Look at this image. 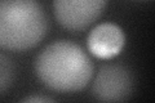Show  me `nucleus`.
Returning a JSON list of instances; mask_svg holds the SVG:
<instances>
[{"instance_id": "obj_6", "label": "nucleus", "mask_w": 155, "mask_h": 103, "mask_svg": "<svg viewBox=\"0 0 155 103\" xmlns=\"http://www.w3.org/2000/svg\"><path fill=\"white\" fill-rule=\"evenodd\" d=\"M16 80V66L7 54L0 52V95L4 94Z\"/></svg>"}, {"instance_id": "obj_5", "label": "nucleus", "mask_w": 155, "mask_h": 103, "mask_svg": "<svg viewBox=\"0 0 155 103\" xmlns=\"http://www.w3.org/2000/svg\"><path fill=\"white\" fill-rule=\"evenodd\" d=\"M87 43L94 56L109 60L120 53L125 44V36L118 24L105 22L97 24L89 32Z\"/></svg>"}, {"instance_id": "obj_3", "label": "nucleus", "mask_w": 155, "mask_h": 103, "mask_svg": "<svg viewBox=\"0 0 155 103\" xmlns=\"http://www.w3.org/2000/svg\"><path fill=\"white\" fill-rule=\"evenodd\" d=\"M133 76L125 66L107 63L100 68L92 85V95L100 102H124L133 93Z\"/></svg>"}, {"instance_id": "obj_1", "label": "nucleus", "mask_w": 155, "mask_h": 103, "mask_svg": "<svg viewBox=\"0 0 155 103\" xmlns=\"http://www.w3.org/2000/svg\"><path fill=\"white\" fill-rule=\"evenodd\" d=\"M35 73L48 89L75 93L91 81L93 63L80 45L69 40H57L38 54Z\"/></svg>"}, {"instance_id": "obj_4", "label": "nucleus", "mask_w": 155, "mask_h": 103, "mask_svg": "<svg viewBox=\"0 0 155 103\" xmlns=\"http://www.w3.org/2000/svg\"><path fill=\"white\" fill-rule=\"evenodd\" d=\"M106 3L107 0H53V12L62 27L78 32L102 14Z\"/></svg>"}, {"instance_id": "obj_7", "label": "nucleus", "mask_w": 155, "mask_h": 103, "mask_svg": "<svg viewBox=\"0 0 155 103\" xmlns=\"http://www.w3.org/2000/svg\"><path fill=\"white\" fill-rule=\"evenodd\" d=\"M22 102H28V103H34V102H53V98L43 97V95H30V97L23 98Z\"/></svg>"}, {"instance_id": "obj_2", "label": "nucleus", "mask_w": 155, "mask_h": 103, "mask_svg": "<svg viewBox=\"0 0 155 103\" xmlns=\"http://www.w3.org/2000/svg\"><path fill=\"white\" fill-rule=\"evenodd\" d=\"M48 32V17L39 0H0V49L25 52Z\"/></svg>"}]
</instances>
